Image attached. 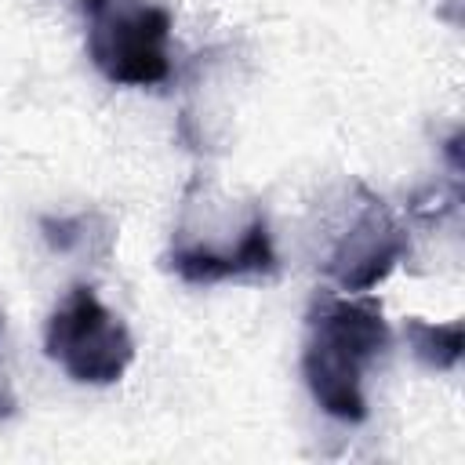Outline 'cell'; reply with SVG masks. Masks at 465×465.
<instances>
[{
  "label": "cell",
  "mask_w": 465,
  "mask_h": 465,
  "mask_svg": "<svg viewBox=\"0 0 465 465\" xmlns=\"http://www.w3.org/2000/svg\"><path fill=\"white\" fill-rule=\"evenodd\" d=\"M389 349V323L374 298L316 294L305 312L302 378L316 407L345 425L367 418L363 378Z\"/></svg>",
  "instance_id": "cell-1"
},
{
  "label": "cell",
  "mask_w": 465,
  "mask_h": 465,
  "mask_svg": "<svg viewBox=\"0 0 465 465\" xmlns=\"http://www.w3.org/2000/svg\"><path fill=\"white\" fill-rule=\"evenodd\" d=\"M11 411H15V400H11V396H4V392H0V418H7V414H11Z\"/></svg>",
  "instance_id": "cell-8"
},
{
  "label": "cell",
  "mask_w": 465,
  "mask_h": 465,
  "mask_svg": "<svg viewBox=\"0 0 465 465\" xmlns=\"http://www.w3.org/2000/svg\"><path fill=\"white\" fill-rule=\"evenodd\" d=\"M352 196L356 200L345 203V222L334 229V240L320 262L323 272L349 294L378 287L411 251L403 222L378 193L352 182Z\"/></svg>",
  "instance_id": "cell-4"
},
{
  "label": "cell",
  "mask_w": 465,
  "mask_h": 465,
  "mask_svg": "<svg viewBox=\"0 0 465 465\" xmlns=\"http://www.w3.org/2000/svg\"><path fill=\"white\" fill-rule=\"evenodd\" d=\"M167 269H174L185 283H218V280H232V276L276 272V247L269 236L265 211L251 207L243 232L236 236V243H225V247L174 240L167 251Z\"/></svg>",
  "instance_id": "cell-5"
},
{
  "label": "cell",
  "mask_w": 465,
  "mask_h": 465,
  "mask_svg": "<svg viewBox=\"0 0 465 465\" xmlns=\"http://www.w3.org/2000/svg\"><path fill=\"white\" fill-rule=\"evenodd\" d=\"M105 218L102 214H65V218H54V214H44L40 218V232L47 240L51 251H80V247H91V229L102 225Z\"/></svg>",
  "instance_id": "cell-7"
},
{
  "label": "cell",
  "mask_w": 465,
  "mask_h": 465,
  "mask_svg": "<svg viewBox=\"0 0 465 465\" xmlns=\"http://www.w3.org/2000/svg\"><path fill=\"white\" fill-rule=\"evenodd\" d=\"M44 352L80 385H113L134 363V338L87 283H76L47 316Z\"/></svg>",
  "instance_id": "cell-3"
},
{
  "label": "cell",
  "mask_w": 465,
  "mask_h": 465,
  "mask_svg": "<svg viewBox=\"0 0 465 465\" xmlns=\"http://www.w3.org/2000/svg\"><path fill=\"white\" fill-rule=\"evenodd\" d=\"M407 341L414 356L432 371H454L461 363V320L425 323L418 316L407 320Z\"/></svg>",
  "instance_id": "cell-6"
},
{
  "label": "cell",
  "mask_w": 465,
  "mask_h": 465,
  "mask_svg": "<svg viewBox=\"0 0 465 465\" xmlns=\"http://www.w3.org/2000/svg\"><path fill=\"white\" fill-rule=\"evenodd\" d=\"M84 44L94 69L116 87H153L171 76V11L153 0H80Z\"/></svg>",
  "instance_id": "cell-2"
}]
</instances>
